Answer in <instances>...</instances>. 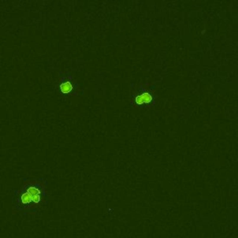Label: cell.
Wrapping results in <instances>:
<instances>
[{"label": "cell", "mask_w": 238, "mask_h": 238, "mask_svg": "<svg viewBox=\"0 0 238 238\" xmlns=\"http://www.w3.org/2000/svg\"><path fill=\"white\" fill-rule=\"evenodd\" d=\"M22 189L27 192L32 197V200H33V204L37 205L41 202L42 199V191L40 187L38 185L35 184H24L22 186Z\"/></svg>", "instance_id": "cell-1"}, {"label": "cell", "mask_w": 238, "mask_h": 238, "mask_svg": "<svg viewBox=\"0 0 238 238\" xmlns=\"http://www.w3.org/2000/svg\"><path fill=\"white\" fill-rule=\"evenodd\" d=\"M153 101V97L149 94V93H143L140 96H137L136 99H135V101H136L137 104H143V103H150V102Z\"/></svg>", "instance_id": "cell-2"}, {"label": "cell", "mask_w": 238, "mask_h": 238, "mask_svg": "<svg viewBox=\"0 0 238 238\" xmlns=\"http://www.w3.org/2000/svg\"><path fill=\"white\" fill-rule=\"evenodd\" d=\"M60 88H61V91L62 93L67 94V93H69L73 89V86L71 85L70 82H64V83H62V84L61 85Z\"/></svg>", "instance_id": "cell-3"}]
</instances>
